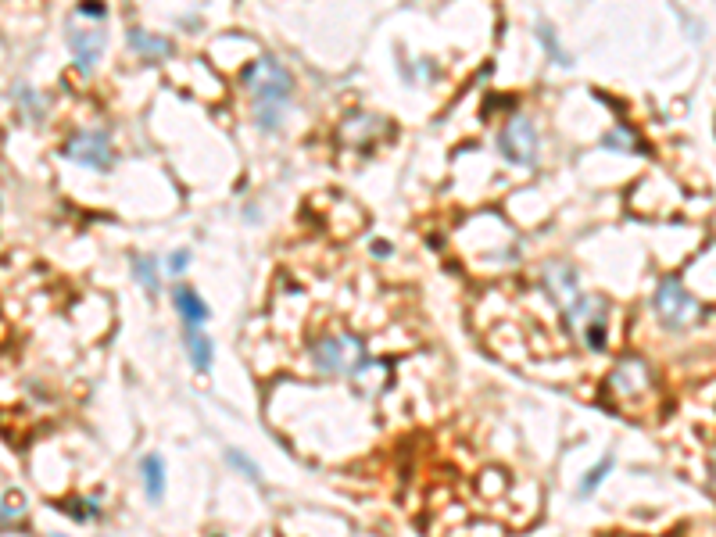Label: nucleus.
<instances>
[{
  "mask_svg": "<svg viewBox=\"0 0 716 537\" xmlns=\"http://www.w3.org/2000/svg\"><path fill=\"white\" fill-rule=\"evenodd\" d=\"M652 308H656L659 323H663L666 330H688L702 312L699 301L691 298L677 276H666V280L659 283L656 298H652Z\"/></svg>",
  "mask_w": 716,
  "mask_h": 537,
  "instance_id": "obj_2",
  "label": "nucleus"
},
{
  "mask_svg": "<svg viewBox=\"0 0 716 537\" xmlns=\"http://www.w3.org/2000/svg\"><path fill=\"white\" fill-rule=\"evenodd\" d=\"M283 111H287V101H255V119L265 133H276L283 126Z\"/></svg>",
  "mask_w": 716,
  "mask_h": 537,
  "instance_id": "obj_13",
  "label": "nucleus"
},
{
  "mask_svg": "<svg viewBox=\"0 0 716 537\" xmlns=\"http://www.w3.org/2000/svg\"><path fill=\"white\" fill-rule=\"evenodd\" d=\"M172 298H176V308H179V316H183V326H205L208 319H212L208 305L197 298V290H190V287H183V283H179V287L172 290Z\"/></svg>",
  "mask_w": 716,
  "mask_h": 537,
  "instance_id": "obj_11",
  "label": "nucleus"
},
{
  "mask_svg": "<svg viewBox=\"0 0 716 537\" xmlns=\"http://www.w3.org/2000/svg\"><path fill=\"white\" fill-rule=\"evenodd\" d=\"M183 344H187V358L194 362L197 373H208V369H212V358H215V348H212V341H208V333L201 330V326H187V330H183Z\"/></svg>",
  "mask_w": 716,
  "mask_h": 537,
  "instance_id": "obj_10",
  "label": "nucleus"
},
{
  "mask_svg": "<svg viewBox=\"0 0 716 537\" xmlns=\"http://www.w3.org/2000/svg\"><path fill=\"white\" fill-rule=\"evenodd\" d=\"M226 459H230V466H237L240 473H248V480H255V484H262V469H258L255 462L248 459V455H240L237 448H226Z\"/></svg>",
  "mask_w": 716,
  "mask_h": 537,
  "instance_id": "obj_17",
  "label": "nucleus"
},
{
  "mask_svg": "<svg viewBox=\"0 0 716 537\" xmlns=\"http://www.w3.org/2000/svg\"><path fill=\"white\" fill-rule=\"evenodd\" d=\"M129 265H133V273H137L140 287L158 290V258H151V255H133V258H129Z\"/></svg>",
  "mask_w": 716,
  "mask_h": 537,
  "instance_id": "obj_14",
  "label": "nucleus"
},
{
  "mask_svg": "<svg viewBox=\"0 0 716 537\" xmlns=\"http://www.w3.org/2000/svg\"><path fill=\"white\" fill-rule=\"evenodd\" d=\"M609 469H613V459H602V462H598V466L591 469L588 477H584V484H580V498L595 495V491H598V484H602V480H606V473H609Z\"/></svg>",
  "mask_w": 716,
  "mask_h": 537,
  "instance_id": "obj_16",
  "label": "nucleus"
},
{
  "mask_svg": "<svg viewBox=\"0 0 716 537\" xmlns=\"http://www.w3.org/2000/svg\"><path fill=\"white\" fill-rule=\"evenodd\" d=\"M545 287H548V294H552V298L559 301L563 308L580 294V290H577V273H573L570 265H559V262H552L545 269Z\"/></svg>",
  "mask_w": 716,
  "mask_h": 537,
  "instance_id": "obj_8",
  "label": "nucleus"
},
{
  "mask_svg": "<svg viewBox=\"0 0 716 537\" xmlns=\"http://www.w3.org/2000/svg\"><path fill=\"white\" fill-rule=\"evenodd\" d=\"M244 86L255 94V101H287L290 90H294V76L283 69L280 61L265 54L244 72Z\"/></svg>",
  "mask_w": 716,
  "mask_h": 537,
  "instance_id": "obj_3",
  "label": "nucleus"
},
{
  "mask_svg": "<svg viewBox=\"0 0 716 537\" xmlns=\"http://www.w3.org/2000/svg\"><path fill=\"white\" fill-rule=\"evenodd\" d=\"M140 469H144V491H147V502L158 505L165 498V462L158 459V455H144V462H140Z\"/></svg>",
  "mask_w": 716,
  "mask_h": 537,
  "instance_id": "obj_12",
  "label": "nucleus"
},
{
  "mask_svg": "<svg viewBox=\"0 0 716 537\" xmlns=\"http://www.w3.org/2000/svg\"><path fill=\"white\" fill-rule=\"evenodd\" d=\"M65 154H69L72 162L86 165V169H97V172H108L111 165H115V147H111V137L101 133V129H90V133L69 137Z\"/></svg>",
  "mask_w": 716,
  "mask_h": 537,
  "instance_id": "obj_4",
  "label": "nucleus"
},
{
  "mask_svg": "<svg viewBox=\"0 0 716 537\" xmlns=\"http://www.w3.org/2000/svg\"><path fill=\"white\" fill-rule=\"evenodd\" d=\"M129 47H133L137 58L151 61V65H158V61H165L172 54V43L165 36L147 33V29H129Z\"/></svg>",
  "mask_w": 716,
  "mask_h": 537,
  "instance_id": "obj_9",
  "label": "nucleus"
},
{
  "mask_svg": "<svg viewBox=\"0 0 716 537\" xmlns=\"http://www.w3.org/2000/svg\"><path fill=\"white\" fill-rule=\"evenodd\" d=\"M190 265V251H176V255H169V269L172 273H183Z\"/></svg>",
  "mask_w": 716,
  "mask_h": 537,
  "instance_id": "obj_20",
  "label": "nucleus"
},
{
  "mask_svg": "<svg viewBox=\"0 0 716 537\" xmlns=\"http://www.w3.org/2000/svg\"><path fill=\"white\" fill-rule=\"evenodd\" d=\"M11 94H15V97H22V108H26L29 115H33V119H40V97H36L33 90H29V86H15V90H11Z\"/></svg>",
  "mask_w": 716,
  "mask_h": 537,
  "instance_id": "obj_19",
  "label": "nucleus"
},
{
  "mask_svg": "<svg viewBox=\"0 0 716 537\" xmlns=\"http://www.w3.org/2000/svg\"><path fill=\"white\" fill-rule=\"evenodd\" d=\"M648 384H652V373H648V366L641 358H627V362H620V366L613 369V376H609V387H613L616 394H627V398L645 394Z\"/></svg>",
  "mask_w": 716,
  "mask_h": 537,
  "instance_id": "obj_7",
  "label": "nucleus"
},
{
  "mask_svg": "<svg viewBox=\"0 0 716 537\" xmlns=\"http://www.w3.org/2000/svg\"><path fill=\"white\" fill-rule=\"evenodd\" d=\"M602 144H606L609 151H638V137H634V133H631L627 126H616L613 133H609V137L602 140Z\"/></svg>",
  "mask_w": 716,
  "mask_h": 537,
  "instance_id": "obj_15",
  "label": "nucleus"
},
{
  "mask_svg": "<svg viewBox=\"0 0 716 537\" xmlns=\"http://www.w3.org/2000/svg\"><path fill=\"white\" fill-rule=\"evenodd\" d=\"M537 36H541V40H545V51L552 54L555 61H563V65H570V58H566V54L559 51V43H555L552 26H548V22H537Z\"/></svg>",
  "mask_w": 716,
  "mask_h": 537,
  "instance_id": "obj_18",
  "label": "nucleus"
},
{
  "mask_svg": "<svg viewBox=\"0 0 716 537\" xmlns=\"http://www.w3.org/2000/svg\"><path fill=\"white\" fill-rule=\"evenodd\" d=\"M104 43H108V36H104V29H79L76 22H69V47H72V61L79 65V72H90L101 61L104 54Z\"/></svg>",
  "mask_w": 716,
  "mask_h": 537,
  "instance_id": "obj_6",
  "label": "nucleus"
},
{
  "mask_svg": "<svg viewBox=\"0 0 716 537\" xmlns=\"http://www.w3.org/2000/svg\"><path fill=\"white\" fill-rule=\"evenodd\" d=\"M312 362L319 373L344 376V373H362L369 366L366 362V344L351 337V333H326L323 341H316L312 348Z\"/></svg>",
  "mask_w": 716,
  "mask_h": 537,
  "instance_id": "obj_1",
  "label": "nucleus"
},
{
  "mask_svg": "<svg viewBox=\"0 0 716 537\" xmlns=\"http://www.w3.org/2000/svg\"><path fill=\"white\" fill-rule=\"evenodd\" d=\"M498 151L509 158L512 165H534L537 162V129L530 119H523V115H516V119L509 122V126L498 133Z\"/></svg>",
  "mask_w": 716,
  "mask_h": 537,
  "instance_id": "obj_5",
  "label": "nucleus"
},
{
  "mask_svg": "<svg viewBox=\"0 0 716 537\" xmlns=\"http://www.w3.org/2000/svg\"><path fill=\"white\" fill-rule=\"evenodd\" d=\"M709 477H713V487H716V459H713V469H709Z\"/></svg>",
  "mask_w": 716,
  "mask_h": 537,
  "instance_id": "obj_21",
  "label": "nucleus"
}]
</instances>
